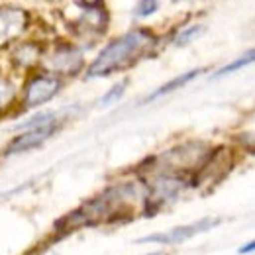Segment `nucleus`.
Returning a JSON list of instances; mask_svg holds the SVG:
<instances>
[{
	"label": "nucleus",
	"instance_id": "1",
	"mask_svg": "<svg viewBox=\"0 0 255 255\" xmlns=\"http://www.w3.org/2000/svg\"><path fill=\"white\" fill-rule=\"evenodd\" d=\"M153 41H155L153 35L145 30H135L114 39L110 45H106L100 51L95 63L89 67V77H106L110 73L122 71L133 65L149 51Z\"/></svg>",
	"mask_w": 255,
	"mask_h": 255
},
{
	"label": "nucleus",
	"instance_id": "2",
	"mask_svg": "<svg viewBox=\"0 0 255 255\" xmlns=\"http://www.w3.org/2000/svg\"><path fill=\"white\" fill-rule=\"evenodd\" d=\"M220 220H214V218H202L198 222L189 224V226H179V228H173L171 232H163V234H153V236H145L141 240H137L139 244H165V246H173V244H183L187 240L194 238L196 234H202V232H208L212 230L214 226H218Z\"/></svg>",
	"mask_w": 255,
	"mask_h": 255
},
{
	"label": "nucleus",
	"instance_id": "3",
	"mask_svg": "<svg viewBox=\"0 0 255 255\" xmlns=\"http://www.w3.org/2000/svg\"><path fill=\"white\" fill-rule=\"evenodd\" d=\"M28 20L30 16L22 8H14V6L0 8V47L8 45L10 41H14L18 35L26 32Z\"/></svg>",
	"mask_w": 255,
	"mask_h": 255
},
{
	"label": "nucleus",
	"instance_id": "4",
	"mask_svg": "<svg viewBox=\"0 0 255 255\" xmlns=\"http://www.w3.org/2000/svg\"><path fill=\"white\" fill-rule=\"evenodd\" d=\"M55 129H57L55 120H53V122H47V124H41V126L28 128L26 133H22V135H18L16 139H12V143L8 145L6 153H8V155H14V153H22V151H28V149H32V147H37V145H41L47 137H51Z\"/></svg>",
	"mask_w": 255,
	"mask_h": 255
},
{
	"label": "nucleus",
	"instance_id": "5",
	"mask_svg": "<svg viewBox=\"0 0 255 255\" xmlns=\"http://www.w3.org/2000/svg\"><path fill=\"white\" fill-rule=\"evenodd\" d=\"M59 91V81L55 77H35L30 81L28 89H26V106L28 108H35L47 100H51Z\"/></svg>",
	"mask_w": 255,
	"mask_h": 255
},
{
	"label": "nucleus",
	"instance_id": "6",
	"mask_svg": "<svg viewBox=\"0 0 255 255\" xmlns=\"http://www.w3.org/2000/svg\"><path fill=\"white\" fill-rule=\"evenodd\" d=\"M47 65L55 71V73H65V75H75L81 67H83V55L71 47V45H61L55 49L53 55H49Z\"/></svg>",
	"mask_w": 255,
	"mask_h": 255
},
{
	"label": "nucleus",
	"instance_id": "7",
	"mask_svg": "<svg viewBox=\"0 0 255 255\" xmlns=\"http://www.w3.org/2000/svg\"><path fill=\"white\" fill-rule=\"evenodd\" d=\"M200 73H202L200 69H192V71L185 73V75H179V77H175L173 81H169V83H165L163 87H159V89H157L153 95L147 96V102H149V100H155V98H159V96L169 95V93H173V91H177V89H181V87H185L187 83H191L192 79H196Z\"/></svg>",
	"mask_w": 255,
	"mask_h": 255
},
{
	"label": "nucleus",
	"instance_id": "8",
	"mask_svg": "<svg viewBox=\"0 0 255 255\" xmlns=\"http://www.w3.org/2000/svg\"><path fill=\"white\" fill-rule=\"evenodd\" d=\"M12 100H14V85L8 79L0 77V110H4Z\"/></svg>",
	"mask_w": 255,
	"mask_h": 255
},
{
	"label": "nucleus",
	"instance_id": "9",
	"mask_svg": "<svg viewBox=\"0 0 255 255\" xmlns=\"http://www.w3.org/2000/svg\"><path fill=\"white\" fill-rule=\"evenodd\" d=\"M37 55H39V51H37L33 45H24V47H20V49L14 53V59L22 65H30L37 59Z\"/></svg>",
	"mask_w": 255,
	"mask_h": 255
},
{
	"label": "nucleus",
	"instance_id": "10",
	"mask_svg": "<svg viewBox=\"0 0 255 255\" xmlns=\"http://www.w3.org/2000/svg\"><path fill=\"white\" fill-rule=\"evenodd\" d=\"M252 61H254V51H250L246 57H240V59H238V61H234V63L222 67V69L218 71V75H216V77H224V75H228V73H234V71H238V69H242V67L250 65Z\"/></svg>",
	"mask_w": 255,
	"mask_h": 255
},
{
	"label": "nucleus",
	"instance_id": "11",
	"mask_svg": "<svg viewBox=\"0 0 255 255\" xmlns=\"http://www.w3.org/2000/svg\"><path fill=\"white\" fill-rule=\"evenodd\" d=\"M200 32H202V28H200V26H191V28H185L183 32L175 37V45H187V43H191L196 35H200Z\"/></svg>",
	"mask_w": 255,
	"mask_h": 255
},
{
	"label": "nucleus",
	"instance_id": "12",
	"mask_svg": "<svg viewBox=\"0 0 255 255\" xmlns=\"http://www.w3.org/2000/svg\"><path fill=\"white\" fill-rule=\"evenodd\" d=\"M124 89H126V83H120V85H114L106 95L100 98V104L102 106H106V104H112V102H116L120 96L124 95Z\"/></svg>",
	"mask_w": 255,
	"mask_h": 255
},
{
	"label": "nucleus",
	"instance_id": "13",
	"mask_svg": "<svg viewBox=\"0 0 255 255\" xmlns=\"http://www.w3.org/2000/svg\"><path fill=\"white\" fill-rule=\"evenodd\" d=\"M155 10H157V0H139L135 8V16L145 18V16H151Z\"/></svg>",
	"mask_w": 255,
	"mask_h": 255
},
{
	"label": "nucleus",
	"instance_id": "14",
	"mask_svg": "<svg viewBox=\"0 0 255 255\" xmlns=\"http://www.w3.org/2000/svg\"><path fill=\"white\" fill-rule=\"evenodd\" d=\"M254 252V242H250L248 246H244L242 250H240V254H252Z\"/></svg>",
	"mask_w": 255,
	"mask_h": 255
},
{
	"label": "nucleus",
	"instance_id": "15",
	"mask_svg": "<svg viewBox=\"0 0 255 255\" xmlns=\"http://www.w3.org/2000/svg\"><path fill=\"white\" fill-rule=\"evenodd\" d=\"M85 4H96V2H100V0H83Z\"/></svg>",
	"mask_w": 255,
	"mask_h": 255
},
{
	"label": "nucleus",
	"instance_id": "16",
	"mask_svg": "<svg viewBox=\"0 0 255 255\" xmlns=\"http://www.w3.org/2000/svg\"><path fill=\"white\" fill-rule=\"evenodd\" d=\"M147 255H163V254H147Z\"/></svg>",
	"mask_w": 255,
	"mask_h": 255
}]
</instances>
